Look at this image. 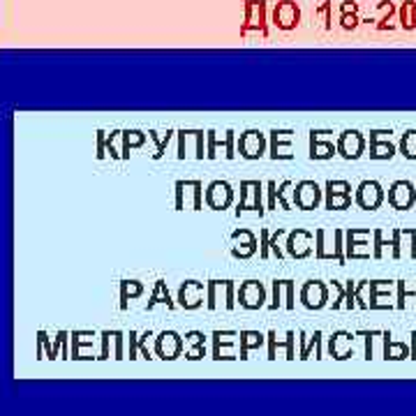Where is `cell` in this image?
<instances>
[{"label": "cell", "mask_w": 416, "mask_h": 416, "mask_svg": "<svg viewBox=\"0 0 416 416\" xmlns=\"http://www.w3.org/2000/svg\"><path fill=\"white\" fill-rule=\"evenodd\" d=\"M352 185L347 181H328L326 183V208H331V211H342V208L350 206L352 201V194H350Z\"/></svg>", "instance_id": "obj_1"}, {"label": "cell", "mask_w": 416, "mask_h": 416, "mask_svg": "<svg viewBox=\"0 0 416 416\" xmlns=\"http://www.w3.org/2000/svg\"><path fill=\"white\" fill-rule=\"evenodd\" d=\"M356 201L361 208H365V211H377L379 204L384 201L382 185H379L377 181H363L356 190Z\"/></svg>", "instance_id": "obj_2"}, {"label": "cell", "mask_w": 416, "mask_h": 416, "mask_svg": "<svg viewBox=\"0 0 416 416\" xmlns=\"http://www.w3.org/2000/svg\"><path fill=\"white\" fill-rule=\"evenodd\" d=\"M414 185L409 181H395L389 190V201L395 211H407L414 204Z\"/></svg>", "instance_id": "obj_3"}, {"label": "cell", "mask_w": 416, "mask_h": 416, "mask_svg": "<svg viewBox=\"0 0 416 416\" xmlns=\"http://www.w3.org/2000/svg\"><path fill=\"white\" fill-rule=\"evenodd\" d=\"M155 352L160 359H179V354L183 352V338L174 331H164L155 342Z\"/></svg>", "instance_id": "obj_4"}, {"label": "cell", "mask_w": 416, "mask_h": 416, "mask_svg": "<svg viewBox=\"0 0 416 416\" xmlns=\"http://www.w3.org/2000/svg\"><path fill=\"white\" fill-rule=\"evenodd\" d=\"M264 298H266L264 287H261L259 283H255V280L246 283L241 287V291H238V301H241L243 308H248V310L261 308V305H264Z\"/></svg>", "instance_id": "obj_5"}, {"label": "cell", "mask_w": 416, "mask_h": 416, "mask_svg": "<svg viewBox=\"0 0 416 416\" xmlns=\"http://www.w3.org/2000/svg\"><path fill=\"white\" fill-rule=\"evenodd\" d=\"M294 197H296V204L303 208V211H310V208H315L320 204V185H317L315 181H301L296 185V192H294Z\"/></svg>", "instance_id": "obj_6"}, {"label": "cell", "mask_w": 416, "mask_h": 416, "mask_svg": "<svg viewBox=\"0 0 416 416\" xmlns=\"http://www.w3.org/2000/svg\"><path fill=\"white\" fill-rule=\"evenodd\" d=\"M328 352H331V356L338 359V361L350 359L352 352H354V335L347 333V331L333 333L331 340H328Z\"/></svg>", "instance_id": "obj_7"}, {"label": "cell", "mask_w": 416, "mask_h": 416, "mask_svg": "<svg viewBox=\"0 0 416 416\" xmlns=\"http://www.w3.org/2000/svg\"><path fill=\"white\" fill-rule=\"evenodd\" d=\"M301 301L308 310H320L326 305V287L322 283H317V280H312L303 287L301 291Z\"/></svg>", "instance_id": "obj_8"}, {"label": "cell", "mask_w": 416, "mask_h": 416, "mask_svg": "<svg viewBox=\"0 0 416 416\" xmlns=\"http://www.w3.org/2000/svg\"><path fill=\"white\" fill-rule=\"evenodd\" d=\"M338 151L342 157H347V160H356L361 157V153H363V137H361L359 132H345L340 137V144H338Z\"/></svg>", "instance_id": "obj_9"}, {"label": "cell", "mask_w": 416, "mask_h": 416, "mask_svg": "<svg viewBox=\"0 0 416 416\" xmlns=\"http://www.w3.org/2000/svg\"><path fill=\"white\" fill-rule=\"evenodd\" d=\"M201 289H204V287H201L199 283H194V280H190V283L183 285L181 287V296H179L183 308H187V310L199 308L201 301H204V298H201Z\"/></svg>", "instance_id": "obj_10"}, {"label": "cell", "mask_w": 416, "mask_h": 416, "mask_svg": "<svg viewBox=\"0 0 416 416\" xmlns=\"http://www.w3.org/2000/svg\"><path fill=\"white\" fill-rule=\"evenodd\" d=\"M384 335V359H407L409 356V347L405 342H391V333H382Z\"/></svg>", "instance_id": "obj_11"}, {"label": "cell", "mask_w": 416, "mask_h": 416, "mask_svg": "<svg viewBox=\"0 0 416 416\" xmlns=\"http://www.w3.org/2000/svg\"><path fill=\"white\" fill-rule=\"evenodd\" d=\"M384 246H393V257L398 259L400 257V229L393 231V241L387 243L382 238V231H375V257H382V248Z\"/></svg>", "instance_id": "obj_12"}, {"label": "cell", "mask_w": 416, "mask_h": 416, "mask_svg": "<svg viewBox=\"0 0 416 416\" xmlns=\"http://www.w3.org/2000/svg\"><path fill=\"white\" fill-rule=\"evenodd\" d=\"M400 151L407 160H416V130L405 132V137H402L400 142Z\"/></svg>", "instance_id": "obj_13"}, {"label": "cell", "mask_w": 416, "mask_h": 416, "mask_svg": "<svg viewBox=\"0 0 416 416\" xmlns=\"http://www.w3.org/2000/svg\"><path fill=\"white\" fill-rule=\"evenodd\" d=\"M241 342H243V345H241V359H246V354H248V350H250V347H259L261 345V340H264V338H261V333H252V331H246V333H241Z\"/></svg>", "instance_id": "obj_14"}, {"label": "cell", "mask_w": 416, "mask_h": 416, "mask_svg": "<svg viewBox=\"0 0 416 416\" xmlns=\"http://www.w3.org/2000/svg\"><path fill=\"white\" fill-rule=\"evenodd\" d=\"M185 338L194 340V350L187 354V359H201V354H204V335L199 331H192V333H187Z\"/></svg>", "instance_id": "obj_15"}, {"label": "cell", "mask_w": 416, "mask_h": 416, "mask_svg": "<svg viewBox=\"0 0 416 416\" xmlns=\"http://www.w3.org/2000/svg\"><path fill=\"white\" fill-rule=\"evenodd\" d=\"M160 298H162V303H167V308H174V301L169 298V291L164 294V283H157L155 287V296L151 298V303H148V308H153L155 303H160Z\"/></svg>", "instance_id": "obj_16"}, {"label": "cell", "mask_w": 416, "mask_h": 416, "mask_svg": "<svg viewBox=\"0 0 416 416\" xmlns=\"http://www.w3.org/2000/svg\"><path fill=\"white\" fill-rule=\"evenodd\" d=\"M312 347H315V350H317V356L322 359V333H320V331L312 335V340L308 342V347H303L301 359H308V356H310V350H312Z\"/></svg>", "instance_id": "obj_17"}, {"label": "cell", "mask_w": 416, "mask_h": 416, "mask_svg": "<svg viewBox=\"0 0 416 416\" xmlns=\"http://www.w3.org/2000/svg\"><path fill=\"white\" fill-rule=\"evenodd\" d=\"M361 335H365V359H372V338L377 335V331H361Z\"/></svg>", "instance_id": "obj_18"}, {"label": "cell", "mask_w": 416, "mask_h": 416, "mask_svg": "<svg viewBox=\"0 0 416 416\" xmlns=\"http://www.w3.org/2000/svg\"><path fill=\"white\" fill-rule=\"evenodd\" d=\"M354 291H356V285H354L352 283V280H350V283H347V303H345V308H356V298H354Z\"/></svg>", "instance_id": "obj_19"}, {"label": "cell", "mask_w": 416, "mask_h": 416, "mask_svg": "<svg viewBox=\"0 0 416 416\" xmlns=\"http://www.w3.org/2000/svg\"><path fill=\"white\" fill-rule=\"evenodd\" d=\"M405 283H398V303H395V308H405Z\"/></svg>", "instance_id": "obj_20"}, {"label": "cell", "mask_w": 416, "mask_h": 416, "mask_svg": "<svg viewBox=\"0 0 416 416\" xmlns=\"http://www.w3.org/2000/svg\"><path fill=\"white\" fill-rule=\"evenodd\" d=\"M405 234L412 236V257H416V229H405Z\"/></svg>", "instance_id": "obj_21"}, {"label": "cell", "mask_w": 416, "mask_h": 416, "mask_svg": "<svg viewBox=\"0 0 416 416\" xmlns=\"http://www.w3.org/2000/svg\"><path fill=\"white\" fill-rule=\"evenodd\" d=\"M412 350H409V354H412V359H416V333H412Z\"/></svg>", "instance_id": "obj_22"}]
</instances>
